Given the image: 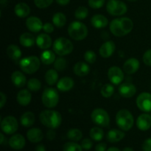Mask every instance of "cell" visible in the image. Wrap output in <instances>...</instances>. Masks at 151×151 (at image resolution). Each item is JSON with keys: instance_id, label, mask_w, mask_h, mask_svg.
<instances>
[{"instance_id": "74e56055", "label": "cell", "mask_w": 151, "mask_h": 151, "mask_svg": "<svg viewBox=\"0 0 151 151\" xmlns=\"http://www.w3.org/2000/svg\"><path fill=\"white\" fill-rule=\"evenodd\" d=\"M66 60L62 57L58 58L54 62V68L58 72H63L66 68Z\"/></svg>"}, {"instance_id": "8d00e7d4", "label": "cell", "mask_w": 151, "mask_h": 151, "mask_svg": "<svg viewBox=\"0 0 151 151\" xmlns=\"http://www.w3.org/2000/svg\"><path fill=\"white\" fill-rule=\"evenodd\" d=\"M27 88L32 91H38L41 88V83L37 78H30L27 81Z\"/></svg>"}, {"instance_id": "f6af8a7d", "label": "cell", "mask_w": 151, "mask_h": 151, "mask_svg": "<svg viewBox=\"0 0 151 151\" xmlns=\"http://www.w3.org/2000/svg\"><path fill=\"white\" fill-rule=\"evenodd\" d=\"M143 62L145 65L151 66V49L147 50L143 55Z\"/></svg>"}, {"instance_id": "d590c367", "label": "cell", "mask_w": 151, "mask_h": 151, "mask_svg": "<svg viewBox=\"0 0 151 151\" xmlns=\"http://www.w3.org/2000/svg\"><path fill=\"white\" fill-rule=\"evenodd\" d=\"M100 93H101L103 97H106V98H109L114 93V87L111 84H105L102 86Z\"/></svg>"}, {"instance_id": "5bb4252c", "label": "cell", "mask_w": 151, "mask_h": 151, "mask_svg": "<svg viewBox=\"0 0 151 151\" xmlns=\"http://www.w3.org/2000/svg\"><path fill=\"white\" fill-rule=\"evenodd\" d=\"M43 23L39 18L30 16L26 20V27L30 32H38L43 29Z\"/></svg>"}, {"instance_id": "1f68e13d", "label": "cell", "mask_w": 151, "mask_h": 151, "mask_svg": "<svg viewBox=\"0 0 151 151\" xmlns=\"http://www.w3.org/2000/svg\"><path fill=\"white\" fill-rule=\"evenodd\" d=\"M45 81L49 86H53L58 81V74L56 69H49L45 74Z\"/></svg>"}, {"instance_id": "2e32d148", "label": "cell", "mask_w": 151, "mask_h": 151, "mask_svg": "<svg viewBox=\"0 0 151 151\" xmlns=\"http://www.w3.org/2000/svg\"><path fill=\"white\" fill-rule=\"evenodd\" d=\"M119 93L125 98L134 97L137 93V88L131 83H124L119 87Z\"/></svg>"}, {"instance_id": "b9f144b4", "label": "cell", "mask_w": 151, "mask_h": 151, "mask_svg": "<svg viewBox=\"0 0 151 151\" xmlns=\"http://www.w3.org/2000/svg\"><path fill=\"white\" fill-rule=\"evenodd\" d=\"M54 0H34L35 6L38 8H47L52 4Z\"/></svg>"}, {"instance_id": "ab89813d", "label": "cell", "mask_w": 151, "mask_h": 151, "mask_svg": "<svg viewBox=\"0 0 151 151\" xmlns=\"http://www.w3.org/2000/svg\"><path fill=\"white\" fill-rule=\"evenodd\" d=\"M63 151H83V147L78 143L69 142L65 143L63 147Z\"/></svg>"}, {"instance_id": "f1b7e54d", "label": "cell", "mask_w": 151, "mask_h": 151, "mask_svg": "<svg viewBox=\"0 0 151 151\" xmlns=\"http://www.w3.org/2000/svg\"><path fill=\"white\" fill-rule=\"evenodd\" d=\"M6 52H7V56L10 58V59H11L12 60H14V61L19 60L22 57V51H21L20 48L15 44L9 45L7 47Z\"/></svg>"}, {"instance_id": "ee69618b", "label": "cell", "mask_w": 151, "mask_h": 151, "mask_svg": "<svg viewBox=\"0 0 151 151\" xmlns=\"http://www.w3.org/2000/svg\"><path fill=\"white\" fill-rule=\"evenodd\" d=\"M81 147H83V149L86 150H89L92 148L93 147V142L90 139L86 138L82 140L81 142Z\"/></svg>"}, {"instance_id": "816d5d0a", "label": "cell", "mask_w": 151, "mask_h": 151, "mask_svg": "<svg viewBox=\"0 0 151 151\" xmlns=\"http://www.w3.org/2000/svg\"><path fill=\"white\" fill-rule=\"evenodd\" d=\"M56 2L58 4L62 6L67 5L69 2H70V0H56Z\"/></svg>"}, {"instance_id": "f907efd6", "label": "cell", "mask_w": 151, "mask_h": 151, "mask_svg": "<svg viewBox=\"0 0 151 151\" xmlns=\"http://www.w3.org/2000/svg\"><path fill=\"white\" fill-rule=\"evenodd\" d=\"M0 98H1V101H0V109H2L5 105L6 101H7V97L5 94L3 92H0Z\"/></svg>"}, {"instance_id": "d4e9b609", "label": "cell", "mask_w": 151, "mask_h": 151, "mask_svg": "<svg viewBox=\"0 0 151 151\" xmlns=\"http://www.w3.org/2000/svg\"><path fill=\"white\" fill-rule=\"evenodd\" d=\"M14 12L16 16L19 18H26L30 13V8L26 3L20 2L16 4Z\"/></svg>"}, {"instance_id": "e575fe53", "label": "cell", "mask_w": 151, "mask_h": 151, "mask_svg": "<svg viewBox=\"0 0 151 151\" xmlns=\"http://www.w3.org/2000/svg\"><path fill=\"white\" fill-rule=\"evenodd\" d=\"M67 138L73 142H78L83 138L82 131L78 128H72L67 132Z\"/></svg>"}, {"instance_id": "7402d4cb", "label": "cell", "mask_w": 151, "mask_h": 151, "mask_svg": "<svg viewBox=\"0 0 151 151\" xmlns=\"http://www.w3.org/2000/svg\"><path fill=\"white\" fill-rule=\"evenodd\" d=\"M16 100L19 105L22 106H27L30 103L31 100H32V95L27 89H22L19 91L17 94Z\"/></svg>"}, {"instance_id": "9f6ffc18", "label": "cell", "mask_w": 151, "mask_h": 151, "mask_svg": "<svg viewBox=\"0 0 151 151\" xmlns=\"http://www.w3.org/2000/svg\"><path fill=\"white\" fill-rule=\"evenodd\" d=\"M122 151H134V149L132 147H126L122 150Z\"/></svg>"}, {"instance_id": "8fae6325", "label": "cell", "mask_w": 151, "mask_h": 151, "mask_svg": "<svg viewBox=\"0 0 151 151\" xmlns=\"http://www.w3.org/2000/svg\"><path fill=\"white\" fill-rule=\"evenodd\" d=\"M137 107L143 112H151V94L142 92L137 98Z\"/></svg>"}, {"instance_id": "e0dca14e", "label": "cell", "mask_w": 151, "mask_h": 151, "mask_svg": "<svg viewBox=\"0 0 151 151\" xmlns=\"http://www.w3.org/2000/svg\"><path fill=\"white\" fill-rule=\"evenodd\" d=\"M139 61L137 58H131L128 59L123 64V70L128 75H132L139 70Z\"/></svg>"}, {"instance_id": "cb8c5ba5", "label": "cell", "mask_w": 151, "mask_h": 151, "mask_svg": "<svg viewBox=\"0 0 151 151\" xmlns=\"http://www.w3.org/2000/svg\"><path fill=\"white\" fill-rule=\"evenodd\" d=\"M91 23L94 27L97 29L105 28L109 24V20L106 16L101 14L94 15L91 19Z\"/></svg>"}, {"instance_id": "52a82bcc", "label": "cell", "mask_w": 151, "mask_h": 151, "mask_svg": "<svg viewBox=\"0 0 151 151\" xmlns=\"http://www.w3.org/2000/svg\"><path fill=\"white\" fill-rule=\"evenodd\" d=\"M41 100L43 105L48 109L56 107L59 102L58 92L55 88H46L42 94Z\"/></svg>"}, {"instance_id": "f35d334b", "label": "cell", "mask_w": 151, "mask_h": 151, "mask_svg": "<svg viewBox=\"0 0 151 151\" xmlns=\"http://www.w3.org/2000/svg\"><path fill=\"white\" fill-rule=\"evenodd\" d=\"M88 8L84 7V6H81V7H79L75 12V18L79 19V20L85 19L88 16Z\"/></svg>"}, {"instance_id": "60d3db41", "label": "cell", "mask_w": 151, "mask_h": 151, "mask_svg": "<svg viewBox=\"0 0 151 151\" xmlns=\"http://www.w3.org/2000/svg\"><path fill=\"white\" fill-rule=\"evenodd\" d=\"M84 59L88 63L93 64L97 60V55L92 50H87L84 54Z\"/></svg>"}, {"instance_id": "ba28073f", "label": "cell", "mask_w": 151, "mask_h": 151, "mask_svg": "<svg viewBox=\"0 0 151 151\" xmlns=\"http://www.w3.org/2000/svg\"><path fill=\"white\" fill-rule=\"evenodd\" d=\"M106 10L111 16H119L125 14L128 7L125 3L120 0H109L106 4Z\"/></svg>"}, {"instance_id": "9a60e30c", "label": "cell", "mask_w": 151, "mask_h": 151, "mask_svg": "<svg viewBox=\"0 0 151 151\" xmlns=\"http://www.w3.org/2000/svg\"><path fill=\"white\" fill-rule=\"evenodd\" d=\"M115 50H116V45L114 42L112 41H108L102 44L99 50V53L102 58H108L114 54Z\"/></svg>"}, {"instance_id": "4fadbf2b", "label": "cell", "mask_w": 151, "mask_h": 151, "mask_svg": "<svg viewBox=\"0 0 151 151\" xmlns=\"http://www.w3.org/2000/svg\"><path fill=\"white\" fill-rule=\"evenodd\" d=\"M26 144L25 139L22 134H14L8 140V145L12 149L16 150H22Z\"/></svg>"}, {"instance_id": "3957f363", "label": "cell", "mask_w": 151, "mask_h": 151, "mask_svg": "<svg viewBox=\"0 0 151 151\" xmlns=\"http://www.w3.org/2000/svg\"><path fill=\"white\" fill-rule=\"evenodd\" d=\"M116 123L121 130L128 131L134 126V118L129 111L127 109H121L116 113Z\"/></svg>"}, {"instance_id": "277c9868", "label": "cell", "mask_w": 151, "mask_h": 151, "mask_svg": "<svg viewBox=\"0 0 151 151\" xmlns=\"http://www.w3.org/2000/svg\"><path fill=\"white\" fill-rule=\"evenodd\" d=\"M69 35L75 41H82L88 35V28L82 22L79 21H74L68 27Z\"/></svg>"}, {"instance_id": "7dc6e473", "label": "cell", "mask_w": 151, "mask_h": 151, "mask_svg": "<svg viewBox=\"0 0 151 151\" xmlns=\"http://www.w3.org/2000/svg\"><path fill=\"white\" fill-rule=\"evenodd\" d=\"M43 29L47 33H52L54 31V26H53L52 24L47 22L43 25Z\"/></svg>"}, {"instance_id": "4dcf8cb0", "label": "cell", "mask_w": 151, "mask_h": 151, "mask_svg": "<svg viewBox=\"0 0 151 151\" xmlns=\"http://www.w3.org/2000/svg\"><path fill=\"white\" fill-rule=\"evenodd\" d=\"M55 52L51 50H44L41 54V60L44 64L50 65L55 60Z\"/></svg>"}, {"instance_id": "f5cc1de1", "label": "cell", "mask_w": 151, "mask_h": 151, "mask_svg": "<svg viewBox=\"0 0 151 151\" xmlns=\"http://www.w3.org/2000/svg\"><path fill=\"white\" fill-rule=\"evenodd\" d=\"M35 151H46V147L44 145L40 144L35 147Z\"/></svg>"}, {"instance_id": "6f0895ef", "label": "cell", "mask_w": 151, "mask_h": 151, "mask_svg": "<svg viewBox=\"0 0 151 151\" xmlns=\"http://www.w3.org/2000/svg\"><path fill=\"white\" fill-rule=\"evenodd\" d=\"M128 1H137V0H128Z\"/></svg>"}, {"instance_id": "4316f807", "label": "cell", "mask_w": 151, "mask_h": 151, "mask_svg": "<svg viewBox=\"0 0 151 151\" xmlns=\"http://www.w3.org/2000/svg\"><path fill=\"white\" fill-rule=\"evenodd\" d=\"M74 72L76 75L79 77L86 76L90 72V67L86 63L83 61L78 62L74 66Z\"/></svg>"}, {"instance_id": "8992f818", "label": "cell", "mask_w": 151, "mask_h": 151, "mask_svg": "<svg viewBox=\"0 0 151 151\" xmlns=\"http://www.w3.org/2000/svg\"><path fill=\"white\" fill-rule=\"evenodd\" d=\"M73 44L68 38L60 37L53 43V51L59 56H64L70 54L73 51Z\"/></svg>"}, {"instance_id": "bcb514c9", "label": "cell", "mask_w": 151, "mask_h": 151, "mask_svg": "<svg viewBox=\"0 0 151 151\" xmlns=\"http://www.w3.org/2000/svg\"><path fill=\"white\" fill-rule=\"evenodd\" d=\"M142 148L143 151H151V137L145 140L142 145Z\"/></svg>"}, {"instance_id": "f546056e", "label": "cell", "mask_w": 151, "mask_h": 151, "mask_svg": "<svg viewBox=\"0 0 151 151\" xmlns=\"http://www.w3.org/2000/svg\"><path fill=\"white\" fill-rule=\"evenodd\" d=\"M35 115L31 111L25 112L22 115L20 118V122L22 125L24 127H26V128H29V127L32 126L35 123Z\"/></svg>"}, {"instance_id": "836d02e7", "label": "cell", "mask_w": 151, "mask_h": 151, "mask_svg": "<svg viewBox=\"0 0 151 151\" xmlns=\"http://www.w3.org/2000/svg\"><path fill=\"white\" fill-rule=\"evenodd\" d=\"M90 137L96 142H100L104 137V131L99 127H94L90 130Z\"/></svg>"}, {"instance_id": "7a4b0ae2", "label": "cell", "mask_w": 151, "mask_h": 151, "mask_svg": "<svg viewBox=\"0 0 151 151\" xmlns=\"http://www.w3.org/2000/svg\"><path fill=\"white\" fill-rule=\"evenodd\" d=\"M39 119L42 125L51 129L58 128L62 122L61 114L54 110L41 111L39 114Z\"/></svg>"}, {"instance_id": "484cf974", "label": "cell", "mask_w": 151, "mask_h": 151, "mask_svg": "<svg viewBox=\"0 0 151 151\" xmlns=\"http://www.w3.org/2000/svg\"><path fill=\"white\" fill-rule=\"evenodd\" d=\"M19 42L24 47H32L34 44H36V38L32 34L29 32H24L21 35L19 38Z\"/></svg>"}, {"instance_id": "30bf717a", "label": "cell", "mask_w": 151, "mask_h": 151, "mask_svg": "<svg viewBox=\"0 0 151 151\" xmlns=\"http://www.w3.org/2000/svg\"><path fill=\"white\" fill-rule=\"evenodd\" d=\"M19 128L17 119L13 116H7L1 121V129L7 135L13 134Z\"/></svg>"}, {"instance_id": "83f0119b", "label": "cell", "mask_w": 151, "mask_h": 151, "mask_svg": "<svg viewBox=\"0 0 151 151\" xmlns=\"http://www.w3.org/2000/svg\"><path fill=\"white\" fill-rule=\"evenodd\" d=\"M125 134L123 131L117 129H112L108 132L107 139L109 142L116 143L118 142H120L122 139H124Z\"/></svg>"}, {"instance_id": "7c38bea8", "label": "cell", "mask_w": 151, "mask_h": 151, "mask_svg": "<svg viewBox=\"0 0 151 151\" xmlns=\"http://www.w3.org/2000/svg\"><path fill=\"white\" fill-rule=\"evenodd\" d=\"M108 77L112 83L119 85L124 80L123 71L118 66H111L108 71Z\"/></svg>"}, {"instance_id": "d6a6232c", "label": "cell", "mask_w": 151, "mask_h": 151, "mask_svg": "<svg viewBox=\"0 0 151 151\" xmlns=\"http://www.w3.org/2000/svg\"><path fill=\"white\" fill-rule=\"evenodd\" d=\"M66 18L63 13H56L52 16V23L56 27L61 28L66 24Z\"/></svg>"}, {"instance_id": "11a10c76", "label": "cell", "mask_w": 151, "mask_h": 151, "mask_svg": "<svg viewBox=\"0 0 151 151\" xmlns=\"http://www.w3.org/2000/svg\"><path fill=\"white\" fill-rule=\"evenodd\" d=\"M106 151H121L119 150V148H117V147H110V148L108 149Z\"/></svg>"}, {"instance_id": "7bdbcfd3", "label": "cell", "mask_w": 151, "mask_h": 151, "mask_svg": "<svg viewBox=\"0 0 151 151\" xmlns=\"http://www.w3.org/2000/svg\"><path fill=\"white\" fill-rule=\"evenodd\" d=\"M106 0H88V4L93 9H99L103 7Z\"/></svg>"}, {"instance_id": "d6986e66", "label": "cell", "mask_w": 151, "mask_h": 151, "mask_svg": "<svg viewBox=\"0 0 151 151\" xmlns=\"http://www.w3.org/2000/svg\"><path fill=\"white\" fill-rule=\"evenodd\" d=\"M52 44V38L48 34L41 33L37 36L36 45L41 50H47Z\"/></svg>"}, {"instance_id": "ffe728a7", "label": "cell", "mask_w": 151, "mask_h": 151, "mask_svg": "<svg viewBox=\"0 0 151 151\" xmlns=\"http://www.w3.org/2000/svg\"><path fill=\"white\" fill-rule=\"evenodd\" d=\"M28 140L32 143H38L44 138L42 131L38 128H32L28 130L27 133Z\"/></svg>"}, {"instance_id": "603a6c76", "label": "cell", "mask_w": 151, "mask_h": 151, "mask_svg": "<svg viewBox=\"0 0 151 151\" xmlns=\"http://www.w3.org/2000/svg\"><path fill=\"white\" fill-rule=\"evenodd\" d=\"M11 81L15 86L17 88H22L26 84L27 78L22 72L16 71L11 75Z\"/></svg>"}, {"instance_id": "680465c9", "label": "cell", "mask_w": 151, "mask_h": 151, "mask_svg": "<svg viewBox=\"0 0 151 151\" xmlns=\"http://www.w3.org/2000/svg\"><path fill=\"white\" fill-rule=\"evenodd\" d=\"M150 116H151V112H150Z\"/></svg>"}, {"instance_id": "db71d44e", "label": "cell", "mask_w": 151, "mask_h": 151, "mask_svg": "<svg viewBox=\"0 0 151 151\" xmlns=\"http://www.w3.org/2000/svg\"><path fill=\"white\" fill-rule=\"evenodd\" d=\"M4 142H7V140L4 138V134H3L2 133H1V134H0V144H1V145H5Z\"/></svg>"}, {"instance_id": "c3c4849f", "label": "cell", "mask_w": 151, "mask_h": 151, "mask_svg": "<svg viewBox=\"0 0 151 151\" xmlns=\"http://www.w3.org/2000/svg\"><path fill=\"white\" fill-rule=\"evenodd\" d=\"M46 137H47V139L50 140V141L55 139V137H56L55 131H54V129H51V128H50V129L49 130V131L47 132Z\"/></svg>"}, {"instance_id": "681fc988", "label": "cell", "mask_w": 151, "mask_h": 151, "mask_svg": "<svg viewBox=\"0 0 151 151\" xmlns=\"http://www.w3.org/2000/svg\"><path fill=\"white\" fill-rule=\"evenodd\" d=\"M106 149H107V145L104 142L99 143L95 147L96 151H106Z\"/></svg>"}, {"instance_id": "9c48e42d", "label": "cell", "mask_w": 151, "mask_h": 151, "mask_svg": "<svg viewBox=\"0 0 151 151\" xmlns=\"http://www.w3.org/2000/svg\"><path fill=\"white\" fill-rule=\"evenodd\" d=\"M91 119L96 125L100 127H109L110 124V116L103 109H96L91 114Z\"/></svg>"}, {"instance_id": "ac0fdd59", "label": "cell", "mask_w": 151, "mask_h": 151, "mask_svg": "<svg viewBox=\"0 0 151 151\" xmlns=\"http://www.w3.org/2000/svg\"><path fill=\"white\" fill-rule=\"evenodd\" d=\"M137 126L140 131H145L151 128V116L148 114L139 115L137 119Z\"/></svg>"}, {"instance_id": "5b68a950", "label": "cell", "mask_w": 151, "mask_h": 151, "mask_svg": "<svg viewBox=\"0 0 151 151\" xmlns=\"http://www.w3.org/2000/svg\"><path fill=\"white\" fill-rule=\"evenodd\" d=\"M41 60L36 56H28L22 58L19 62V66L24 73L34 74L39 69Z\"/></svg>"}, {"instance_id": "6da1fadb", "label": "cell", "mask_w": 151, "mask_h": 151, "mask_svg": "<svg viewBox=\"0 0 151 151\" xmlns=\"http://www.w3.org/2000/svg\"><path fill=\"white\" fill-rule=\"evenodd\" d=\"M109 28L114 35L116 37H122L128 35L132 31L134 23L133 21L128 17L118 18L111 22Z\"/></svg>"}, {"instance_id": "44dd1931", "label": "cell", "mask_w": 151, "mask_h": 151, "mask_svg": "<svg viewBox=\"0 0 151 151\" xmlns=\"http://www.w3.org/2000/svg\"><path fill=\"white\" fill-rule=\"evenodd\" d=\"M75 83L72 78L64 77L59 80L57 83V88L60 91H68L74 87Z\"/></svg>"}]
</instances>
